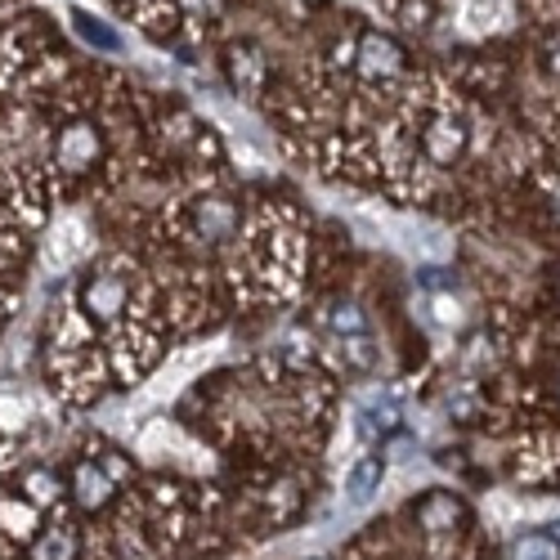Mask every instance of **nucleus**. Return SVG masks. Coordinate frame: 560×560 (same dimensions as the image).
<instances>
[{
  "mask_svg": "<svg viewBox=\"0 0 560 560\" xmlns=\"http://www.w3.org/2000/svg\"><path fill=\"white\" fill-rule=\"evenodd\" d=\"M354 68L363 81H395L404 72V45L377 27H368L354 40Z\"/></svg>",
  "mask_w": 560,
  "mask_h": 560,
  "instance_id": "f257e3e1",
  "label": "nucleus"
},
{
  "mask_svg": "<svg viewBox=\"0 0 560 560\" xmlns=\"http://www.w3.org/2000/svg\"><path fill=\"white\" fill-rule=\"evenodd\" d=\"M466 144H471V130L453 113H435L422 130V158L431 166H457L466 158Z\"/></svg>",
  "mask_w": 560,
  "mask_h": 560,
  "instance_id": "f03ea898",
  "label": "nucleus"
},
{
  "mask_svg": "<svg viewBox=\"0 0 560 560\" xmlns=\"http://www.w3.org/2000/svg\"><path fill=\"white\" fill-rule=\"evenodd\" d=\"M100 153H104V135H100L95 121H72V126H63L59 139H55V162H59L68 175L90 171V166L100 162Z\"/></svg>",
  "mask_w": 560,
  "mask_h": 560,
  "instance_id": "7ed1b4c3",
  "label": "nucleus"
},
{
  "mask_svg": "<svg viewBox=\"0 0 560 560\" xmlns=\"http://www.w3.org/2000/svg\"><path fill=\"white\" fill-rule=\"evenodd\" d=\"M130 301V283L121 273H90L85 278V288H81V310L95 318V323H113Z\"/></svg>",
  "mask_w": 560,
  "mask_h": 560,
  "instance_id": "20e7f679",
  "label": "nucleus"
},
{
  "mask_svg": "<svg viewBox=\"0 0 560 560\" xmlns=\"http://www.w3.org/2000/svg\"><path fill=\"white\" fill-rule=\"evenodd\" d=\"M412 516H417V525H422L427 534H453V529H462V521H466V506H462L453 493L435 489V493H427L422 502L412 506Z\"/></svg>",
  "mask_w": 560,
  "mask_h": 560,
  "instance_id": "39448f33",
  "label": "nucleus"
},
{
  "mask_svg": "<svg viewBox=\"0 0 560 560\" xmlns=\"http://www.w3.org/2000/svg\"><path fill=\"white\" fill-rule=\"evenodd\" d=\"M224 68H229V81L238 85L243 95H256V90L265 85V77H269V59L256 50V45H233Z\"/></svg>",
  "mask_w": 560,
  "mask_h": 560,
  "instance_id": "423d86ee",
  "label": "nucleus"
},
{
  "mask_svg": "<svg viewBox=\"0 0 560 560\" xmlns=\"http://www.w3.org/2000/svg\"><path fill=\"white\" fill-rule=\"evenodd\" d=\"M72 489H77V502H81L85 511H100V506L113 502V476L104 471L100 462H77Z\"/></svg>",
  "mask_w": 560,
  "mask_h": 560,
  "instance_id": "0eeeda50",
  "label": "nucleus"
},
{
  "mask_svg": "<svg viewBox=\"0 0 560 560\" xmlns=\"http://www.w3.org/2000/svg\"><path fill=\"white\" fill-rule=\"evenodd\" d=\"M194 224L207 243H224V238H233V229H238V211L224 198H207L194 207Z\"/></svg>",
  "mask_w": 560,
  "mask_h": 560,
  "instance_id": "6e6552de",
  "label": "nucleus"
},
{
  "mask_svg": "<svg viewBox=\"0 0 560 560\" xmlns=\"http://www.w3.org/2000/svg\"><path fill=\"white\" fill-rule=\"evenodd\" d=\"M382 476H386V462L382 457H359L346 476V489H350V502H368L372 493L382 489Z\"/></svg>",
  "mask_w": 560,
  "mask_h": 560,
  "instance_id": "1a4fd4ad",
  "label": "nucleus"
},
{
  "mask_svg": "<svg viewBox=\"0 0 560 560\" xmlns=\"http://www.w3.org/2000/svg\"><path fill=\"white\" fill-rule=\"evenodd\" d=\"M0 529L10 538H32L36 534V506L32 502H0Z\"/></svg>",
  "mask_w": 560,
  "mask_h": 560,
  "instance_id": "9d476101",
  "label": "nucleus"
},
{
  "mask_svg": "<svg viewBox=\"0 0 560 560\" xmlns=\"http://www.w3.org/2000/svg\"><path fill=\"white\" fill-rule=\"evenodd\" d=\"M511 560H560V542L542 529L521 534L516 542H511Z\"/></svg>",
  "mask_w": 560,
  "mask_h": 560,
  "instance_id": "9b49d317",
  "label": "nucleus"
},
{
  "mask_svg": "<svg viewBox=\"0 0 560 560\" xmlns=\"http://www.w3.org/2000/svg\"><path fill=\"white\" fill-rule=\"evenodd\" d=\"M23 498H27L32 506L59 502V480H55V471H45V466H32V471L23 476Z\"/></svg>",
  "mask_w": 560,
  "mask_h": 560,
  "instance_id": "f8f14e48",
  "label": "nucleus"
},
{
  "mask_svg": "<svg viewBox=\"0 0 560 560\" xmlns=\"http://www.w3.org/2000/svg\"><path fill=\"white\" fill-rule=\"evenodd\" d=\"M72 23H77V32H81L90 45H95V50H117V45H121V40H117V32H108V27H104L95 14L72 10Z\"/></svg>",
  "mask_w": 560,
  "mask_h": 560,
  "instance_id": "ddd939ff",
  "label": "nucleus"
},
{
  "mask_svg": "<svg viewBox=\"0 0 560 560\" xmlns=\"http://www.w3.org/2000/svg\"><path fill=\"white\" fill-rule=\"evenodd\" d=\"M72 551H77V538L68 534V529H50L40 542H36V560H72Z\"/></svg>",
  "mask_w": 560,
  "mask_h": 560,
  "instance_id": "4468645a",
  "label": "nucleus"
},
{
  "mask_svg": "<svg viewBox=\"0 0 560 560\" xmlns=\"http://www.w3.org/2000/svg\"><path fill=\"white\" fill-rule=\"evenodd\" d=\"M328 323L337 332H350V337H363V314L354 310V305H332V314H328Z\"/></svg>",
  "mask_w": 560,
  "mask_h": 560,
  "instance_id": "2eb2a0df",
  "label": "nucleus"
},
{
  "mask_svg": "<svg viewBox=\"0 0 560 560\" xmlns=\"http://www.w3.org/2000/svg\"><path fill=\"white\" fill-rule=\"evenodd\" d=\"M346 354H350V363H354V368H368V363H372V350H368V341H363V337H350V341H346Z\"/></svg>",
  "mask_w": 560,
  "mask_h": 560,
  "instance_id": "dca6fc26",
  "label": "nucleus"
},
{
  "mask_svg": "<svg viewBox=\"0 0 560 560\" xmlns=\"http://www.w3.org/2000/svg\"><path fill=\"white\" fill-rule=\"evenodd\" d=\"M547 68H551V72H560V32L547 40Z\"/></svg>",
  "mask_w": 560,
  "mask_h": 560,
  "instance_id": "f3484780",
  "label": "nucleus"
},
{
  "mask_svg": "<svg viewBox=\"0 0 560 560\" xmlns=\"http://www.w3.org/2000/svg\"><path fill=\"white\" fill-rule=\"evenodd\" d=\"M179 5H189V10H211L215 0H179Z\"/></svg>",
  "mask_w": 560,
  "mask_h": 560,
  "instance_id": "a211bd4d",
  "label": "nucleus"
},
{
  "mask_svg": "<svg viewBox=\"0 0 560 560\" xmlns=\"http://www.w3.org/2000/svg\"><path fill=\"white\" fill-rule=\"evenodd\" d=\"M556 395H560V377H556Z\"/></svg>",
  "mask_w": 560,
  "mask_h": 560,
  "instance_id": "6ab92c4d",
  "label": "nucleus"
}]
</instances>
